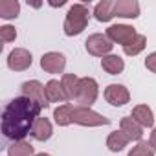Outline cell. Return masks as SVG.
<instances>
[{"mask_svg": "<svg viewBox=\"0 0 156 156\" xmlns=\"http://www.w3.org/2000/svg\"><path fill=\"white\" fill-rule=\"evenodd\" d=\"M129 156H154V149L151 147V143H147V141H140L136 147L130 149Z\"/></svg>", "mask_w": 156, "mask_h": 156, "instance_id": "obj_24", "label": "cell"}, {"mask_svg": "<svg viewBox=\"0 0 156 156\" xmlns=\"http://www.w3.org/2000/svg\"><path fill=\"white\" fill-rule=\"evenodd\" d=\"M88 15H90L88 8L85 4H73L68 9L64 19V33L68 37L83 33V30H87V24H88Z\"/></svg>", "mask_w": 156, "mask_h": 156, "instance_id": "obj_2", "label": "cell"}, {"mask_svg": "<svg viewBox=\"0 0 156 156\" xmlns=\"http://www.w3.org/2000/svg\"><path fill=\"white\" fill-rule=\"evenodd\" d=\"M35 156H50V154H46V152H41V154H35Z\"/></svg>", "mask_w": 156, "mask_h": 156, "instance_id": "obj_28", "label": "cell"}, {"mask_svg": "<svg viewBox=\"0 0 156 156\" xmlns=\"http://www.w3.org/2000/svg\"><path fill=\"white\" fill-rule=\"evenodd\" d=\"M44 90H46V99H48V103L68 101V99H66V94H64V88H62L61 81H57V79L48 81L46 87H44Z\"/></svg>", "mask_w": 156, "mask_h": 156, "instance_id": "obj_13", "label": "cell"}, {"mask_svg": "<svg viewBox=\"0 0 156 156\" xmlns=\"http://www.w3.org/2000/svg\"><path fill=\"white\" fill-rule=\"evenodd\" d=\"M114 6L116 2H112V0H103V2H99L94 8V17L99 22H108L114 17Z\"/></svg>", "mask_w": 156, "mask_h": 156, "instance_id": "obj_18", "label": "cell"}, {"mask_svg": "<svg viewBox=\"0 0 156 156\" xmlns=\"http://www.w3.org/2000/svg\"><path fill=\"white\" fill-rule=\"evenodd\" d=\"M119 130H121L129 140H136V141H140L141 136H143V127H141L132 116L121 118V121H119Z\"/></svg>", "mask_w": 156, "mask_h": 156, "instance_id": "obj_12", "label": "cell"}, {"mask_svg": "<svg viewBox=\"0 0 156 156\" xmlns=\"http://www.w3.org/2000/svg\"><path fill=\"white\" fill-rule=\"evenodd\" d=\"M22 96L24 98H30L33 101H37L41 107H48V99H46V90H44V85H41L39 81H26L22 85Z\"/></svg>", "mask_w": 156, "mask_h": 156, "instance_id": "obj_9", "label": "cell"}, {"mask_svg": "<svg viewBox=\"0 0 156 156\" xmlns=\"http://www.w3.org/2000/svg\"><path fill=\"white\" fill-rule=\"evenodd\" d=\"M136 30L132 26H127V24H114L107 30V37L110 42H118L121 46H127L134 37H136Z\"/></svg>", "mask_w": 156, "mask_h": 156, "instance_id": "obj_6", "label": "cell"}, {"mask_svg": "<svg viewBox=\"0 0 156 156\" xmlns=\"http://www.w3.org/2000/svg\"><path fill=\"white\" fill-rule=\"evenodd\" d=\"M149 143H151V147L156 151V127L152 129V132H151V138H149Z\"/></svg>", "mask_w": 156, "mask_h": 156, "instance_id": "obj_27", "label": "cell"}, {"mask_svg": "<svg viewBox=\"0 0 156 156\" xmlns=\"http://www.w3.org/2000/svg\"><path fill=\"white\" fill-rule=\"evenodd\" d=\"M129 141H130V140H129L121 130H114V132H110V136L107 138V147H108L112 152H119V151H123V149L127 147Z\"/></svg>", "mask_w": 156, "mask_h": 156, "instance_id": "obj_20", "label": "cell"}, {"mask_svg": "<svg viewBox=\"0 0 156 156\" xmlns=\"http://www.w3.org/2000/svg\"><path fill=\"white\" fill-rule=\"evenodd\" d=\"M145 66H147V70H151V72L156 73V51H152L151 55H147V59H145Z\"/></svg>", "mask_w": 156, "mask_h": 156, "instance_id": "obj_26", "label": "cell"}, {"mask_svg": "<svg viewBox=\"0 0 156 156\" xmlns=\"http://www.w3.org/2000/svg\"><path fill=\"white\" fill-rule=\"evenodd\" d=\"M105 99L114 107H121V105L129 103L130 94L123 85H108L105 88Z\"/></svg>", "mask_w": 156, "mask_h": 156, "instance_id": "obj_10", "label": "cell"}, {"mask_svg": "<svg viewBox=\"0 0 156 156\" xmlns=\"http://www.w3.org/2000/svg\"><path fill=\"white\" fill-rule=\"evenodd\" d=\"M98 81L92 79V77H81L79 79V88H77V96L75 101L79 103V107H90L92 103H96L98 99Z\"/></svg>", "mask_w": 156, "mask_h": 156, "instance_id": "obj_4", "label": "cell"}, {"mask_svg": "<svg viewBox=\"0 0 156 156\" xmlns=\"http://www.w3.org/2000/svg\"><path fill=\"white\" fill-rule=\"evenodd\" d=\"M66 66V59L59 51H48L41 57V68L48 73H61Z\"/></svg>", "mask_w": 156, "mask_h": 156, "instance_id": "obj_8", "label": "cell"}, {"mask_svg": "<svg viewBox=\"0 0 156 156\" xmlns=\"http://www.w3.org/2000/svg\"><path fill=\"white\" fill-rule=\"evenodd\" d=\"M20 13V4L17 0H0V17L9 20V19H15L19 17Z\"/></svg>", "mask_w": 156, "mask_h": 156, "instance_id": "obj_21", "label": "cell"}, {"mask_svg": "<svg viewBox=\"0 0 156 156\" xmlns=\"http://www.w3.org/2000/svg\"><path fill=\"white\" fill-rule=\"evenodd\" d=\"M73 108H75V107H73V105H70V103L57 107V108H55V112H53L55 123H57L59 127H66V125L73 123V121H72V116H73Z\"/></svg>", "mask_w": 156, "mask_h": 156, "instance_id": "obj_19", "label": "cell"}, {"mask_svg": "<svg viewBox=\"0 0 156 156\" xmlns=\"http://www.w3.org/2000/svg\"><path fill=\"white\" fill-rule=\"evenodd\" d=\"M145 44H147V39H145V35H136L127 46H123V51H125V55H130V57H134V55H138L140 51H143V48H145Z\"/></svg>", "mask_w": 156, "mask_h": 156, "instance_id": "obj_23", "label": "cell"}, {"mask_svg": "<svg viewBox=\"0 0 156 156\" xmlns=\"http://www.w3.org/2000/svg\"><path fill=\"white\" fill-rule=\"evenodd\" d=\"M41 105L30 98H15L2 114V132L6 138L13 141H22L28 134H31L33 123L41 114Z\"/></svg>", "mask_w": 156, "mask_h": 156, "instance_id": "obj_1", "label": "cell"}, {"mask_svg": "<svg viewBox=\"0 0 156 156\" xmlns=\"http://www.w3.org/2000/svg\"><path fill=\"white\" fill-rule=\"evenodd\" d=\"M17 39V31L13 26H2L0 28V41L2 42H13Z\"/></svg>", "mask_w": 156, "mask_h": 156, "instance_id": "obj_25", "label": "cell"}, {"mask_svg": "<svg viewBox=\"0 0 156 156\" xmlns=\"http://www.w3.org/2000/svg\"><path fill=\"white\" fill-rule=\"evenodd\" d=\"M72 121L77 123V125H83V127H101V125H108L110 123L108 118L94 112L90 107H75Z\"/></svg>", "mask_w": 156, "mask_h": 156, "instance_id": "obj_3", "label": "cell"}, {"mask_svg": "<svg viewBox=\"0 0 156 156\" xmlns=\"http://www.w3.org/2000/svg\"><path fill=\"white\" fill-rule=\"evenodd\" d=\"M114 17L136 19L140 17V4L136 0H118L114 6Z\"/></svg>", "mask_w": 156, "mask_h": 156, "instance_id": "obj_11", "label": "cell"}, {"mask_svg": "<svg viewBox=\"0 0 156 156\" xmlns=\"http://www.w3.org/2000/svg\"><path fill=\"white\" fill-rule=\"evenodd\" d=\"M61 85L64 88L66 99L68 101H73L75 96H77V88H79V77H77L75 73H64L62 79H61Z\"/></svg>", "mask_w": 156, "mask_h": 156, "instance_id": "obj_15", "label": "cell"}, {"mask_svg": "<svg viewBox=\"0 0 156 156\" xmlns=\"http://www.w3.org/2000/svg\"><path fill=\"white\" fill-rule=\"evenodd\" d=\"M112 42L108 41V37L107 35H103V33H94V35H90L88 39H87V42H85V48H87V51L90 53V55H96V57H107L110 51H112Z\"/></svg>", "mask_w": 156, "mask_h": 156, "instance_id": "obj_5", "label": "cell"}, {"mask_svg": "<svg viewBox=\"0 0 156 156\" xmlns=\"http://www.w3.org/2000/svg\"><path fill=\"white\" fill-rule=\"evenodd\" d=\"M33 62V57L28 50L24 48H15L9 55H8V66L15 72H24L31 66Z\"/></svg>", "mask_w": 156, "mask_h": 156, "instance_id": "obj_7", "label": "cell"}, {"mask_svg": "<svg viewBox=\"0 0 156 156\" xmlns=\"http://www.w3.org/2000/svg\"><path fill=\"white\" fill-rule=\"evenodd\" d=\"M51 132H53V130H51L50 119H48V118H37V121L33 123V129H31L33 140H37V141H46V140H50Z\"/></svg>", "mask_w": 156, "mask_h": 156, "instance_id": "obj_14", "label": "cell"}, {"mask_svg": "<svg viewBox=\"0 0 156 156\" xmlns=\"http://www.w3.org/2000/svg\"><path fill=\"white\" fill-rule=\"evenodd\" d=\"M132 118H134L141 127H152V125H154L152 110H151L147 105H138V107H134V110H132Z\"/></svg>", "mask_w": 156, "mask_h": 156, "instance_id": "obj_17", "label": "cell"}, {"mask_svg": "<svg viewBox=\"0 0 156 156\" xmlns=\"http://www.w3.org/2000/svg\"><path fill=\"white\" fill-rule=\"evenodd\" d=\"M8 156H35V149L28 141H13L8 149Z\"/></svg>", "mask_w": 156, "mask_h": 156, "instance_id": "obj_22", "label": "cell"}, {"mask_svg": "<svg viewBox=\"0 0 156 156\" xmlns=\"http://www.w3.org/2000/svg\"><path fill=\"white\" fill-rule=\"evenodd\" d=\"M101 66H103V70H105L107 73L118 75V73L123 72L125 62H123V59H121L119 55H107V57L101 59Z\"/></svg>", "mask_w": 156, "mask_h": 156, "instance_id": "obj_16", "label": "cell"}]
</instances>
